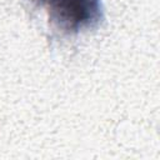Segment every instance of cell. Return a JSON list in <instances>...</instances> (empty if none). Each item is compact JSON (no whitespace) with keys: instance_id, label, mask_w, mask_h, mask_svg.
<instances>
[{"instance_id":"obj_1","label":"cell","mask_w":160,"mask_h":160,"mask_svg":"<svg viewBox=\"0 0 160 160\" xmlns=\"http://www.w3.org/2000/svg\"><path fill=\"white\" fill-rule=\"evenodd\" d=\"M51 22L65 32H79L102 19L101 0H40Z\"/></svg>"}]
</instances>
